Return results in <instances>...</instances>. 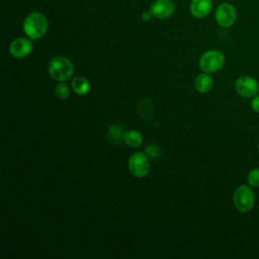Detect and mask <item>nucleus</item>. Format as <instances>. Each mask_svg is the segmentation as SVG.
<instances>
[{
    "instance_id": "f257e3e1",
    "label": "nucleus",
    "mask_w": 259,
    "mask_h": 259,
    "mask_svg": "<svg viewBox=\"0 0 259 259\" xmlns=\"http://www.w3.org/2000/svg\"><path fill=\"white\" fill-rule=\"evenodd\" d=\"M22 28L24 33L30 39H38L44 36L48 30V19L42 13L38 11L30 12L24 18Z\"/></svg>"
},
{
    "instance_id": "f03ea898",
    "label": "nucleus",
    "mask_w": 259,
    "mask_h": 259,
    "mask_svg": "<svg viewBox=\"0 0 259 259\" xmlns=\"http://www.w3.org/2000/svg\"><path fill=\"white\" fill-rule=\"evenodd\" d=\"M233 203L237 210L241 212L251 210L255 204V195L252 187L249 184L239 185L234 191Z\"/></svg>"
},
{
    "instance_id": "7ed1b4c3",
    "label": "nucleus",
    "mask_w": 259,
    "mask_h": 259,
    "mask_svg": "<svg viewBox=\"0 0 259 259\" xmlns=\"http://www.w3.org/2000/svg\"><path fill=\"white\" fill-rule=\"evenodd\" d=\"M74 72L72 62L65 57H56L49 64V74L57 81H66L71 78Z\"/></svg>"
},
{
    "instance_id": "20e7f679",
    "label": "nucleus",
    "mask_w": 259,
    "mask_h": 259,
    "mask_svg": "<svg viewBox=\"0 0 259 259\" xmlns=\"http://www.w3.org/2000/svg\"><path fill=\"white\" fill-rule=\"evenodd\" d=\"M226 62L225 55L218 50H209L201 55L199 59V68L205 73H215L220 71Z\"/></svg>"
},
{
    "instance_id": "39448f33",
    "label": "nucleus",
    "mask_w": 259,
    "mask_h": 259,
    "mask_svg": "<svg viewBox=\"0 0 259 259\" xmlns=\"http://www.w3.org/2000/svg\"><path fill=\"white\" fill-rule=\"evenodd\" d=\"M127 167L132 175L135 177H145L150 170V162L146 152L133 153L128 158Z\"/></svg>"
},
{
    "instance_id": "423d86ee",
    "label": "nucleus",
    "mask_w": 259,
    "mask_h": 259,
    "mask_svg": "<svg viewBox=\"0 0 259 259\" xmlns=\"http://www.w3.org/2000/svg\"><path fill=\"white\" fill-rule=\"evenodd\" d=\"M214 19L222 27H231L237 20V10L229 2L221 3L214 12Z\"/></svg>"
},
{
    "instance_id": "0eeeda50",
    "label": "nucleus",
    "mask_w": 259,
    "mask_h": 259,
    "mask_svg": "<svg viewBox=\"0 0 259 259\" xmlns=\"http://www.w3.org/2000/svg\"><path fill=\"white\" fill-rule=\"evenodd\" d=\"M235 90L244 98H252L259 92V83L255 78L244 75L236 80Z\"/></svg>"
},
{
    "instance_id": "6e6552de",
    "label": "nucleus",
    "mask_w": 259,
    "mask_h": 259,
    "mask_svg": "<svg viewBox=\"0 0 259 259\" xmlns=\"http://www.w3.org/2000/svg\"><path fill=\"white\" fill-rule=\"evenodd\" d=\"M175 8V3L172 0H155L151 4L149 10L153 14V17L165 19L174 13Z\"/></svg>"
},
{
    "instance_id": "1a4fd4ad",
    "label": "nucleus",
    "mask_w": 259,
    "mask_h": 259,
    "mask_svg": "<svg viewBox=\"0 0 259 259\" xmlns=\"http://www.w3.org/2000/svg\"><path fill=\"white\" fill-rule=\"evenodd\" d=\"M33 49V45L30 38L25 37H18L11 41L9 46L10 54L17 59L24 58L28 56Z\"/></svg>"
},
{
    "instance_id": "9d476101",
    "label": "nucleus",
    "mask_w": 259,
    "mask_h": 259,
    "mask_svg": "<svg viewBox=\"0 0 259 259\" xmlns=\"http://www.w3.org/2000/svg\"><path fill=\"white\" fill-rule=\"evenodd\" d=\"M212 8V0H191L190 13L196 18H203L209 14Z\"/></svg>"
},
{
    "instance_id": "9b49d317",
    "label": "nucleus",
    "mask_w": 259,
    "mask_h": 259,
    "mask_svg": "<svg viewBox=\"0 0 259 259\" xmlns=\"http://www.w3.org/2000/svg\"><path fill=\"white\" fill-rule=\"evenodd\" d=\"M194 87L199 93H207L213 87V79L208 73H201L194 80Z\"/></svg>"
},
{
    "instance_id": "f8f14e48",
    "label": "nucleus",
    "mask_w": 259,
    "mask_h": 259,
    "mask_svg": "<svg viewBox=\"0 0 259 259\" xmlns=\"http://www.w3.org/2000/svg\"><path fill=\"white\" fill-rule=\"evenodd\" d=\"M123 141L126 144V146L131 148H138L143 144V136L138 131H127L124 133Z\"/></svg>"
},
{
    "instance_id": "ddd939ff",
    "label": "nucleus",
    "mask_w": 259,
    "mask_h": 259,
    "mask_svg": "<svg viewBox=\"0 0 259 259\" xmlns=\"http://www.w3.org/2000/svg\"><path fill=\"white\" fill-rule=\"evenodd\" d=\"M72 88L77 94L84 95L89 92L90 83L85 77H75L72 81Z\"/></svg>"
},
{
    "instance_id": "4468645a",
    "label": "nucleus",
    "mask_w": 259,
    "mask_h": 259,
    "mask_svg": "<svg viewBox=\"0 0 259 259\" xmlns=\"http://www.w3.org/2000/svg\"><path fill=\"white\" fill-rule=\"evenodd\" d=\"M124 137V133L122 130V126L113 123L108 127L107 131V138L110 142L114 143V144H118L123 140Z\"/></svg>"
},
{
    "instance_id": "2eb2a0df",
    "label": "nucleus",
    "mask_w": 259,
    "mask_h": 259,
    "mask_svg": "<svg viewBox=\"0 0 259 259\" xmlns=\"http://www.w3.org/2000/svg\"><path fill=\"white\" fill-rule=\"evenodd\" d=\"M55 93H56L58 98H60V99H67L70 96V88H69V86L66 83L61 82V83H59L56 86Z\"/></svg>"
},
{
    "instance_id": "dca6fc26",
    "label": "nucleus",
    "mask_w": 259,
    "mask_h": 259,
    "mask_svg": "<svg viewBox=\"0 0 259 259\" xmlns=\"http://www.w3.org/2000/svg\"><path fill=\"white\" fill-rule=\"evenodd\" d=\"M247 181L251 187L259 186V168H253L248 172Z\"/></svg>"
},
{
    "instance_id": "f3484780",
    "label": "nucleus",
    "mask_w": 259,
    "mask_h": 259,
    "mask_svg": "<svg viewBox=\"0 0 259 259\" xmlns=\"http://www.w3.org/2000/svg\"><path fill=\"white\" fill-rule=\"evenodd\" d=\"M146 154L152 158H158L160 156V149L156 145H149L145 150Z\"/></svg>"
},
{
    "instance_id": "a211bd4d",
    "label": "nucleus",
    "mask_w": 259,
    "mask_h": 259,
    "mask_svg": "<svg viewBox=\"0 0 259 259\" xmlns=\"http://www.w3.org/2000/svg\"><path fill=\"white\" fill-rule=\"evenodd\" d=\"M251 108L254 112L259 113V94H256L254 97H252Z\"/></svg>"
},
{
    "instance_id": "6ab92c4d",
    "label": "nucleus",
    "mask_w": 259,
    "mask_h": 259,
    "mask_svg": "<svg viewBox=\"0 0 259 259\" xmlns=\"http://www.w3.org/2000/svg\"><path fill=\"white\" fill-rule=\"evenodd\" d=\"M152 17H153V14L151 13L150 10H149V11H144V12L142 13V19H143L144 21H148V20H150Z\"/></svg>"
},
{
    "instance_id": "aec40b11",
    "label": "nucleus",
    "mask_w": 259,
    "mask_h": 259,
    "mask_svg": "<svg viewBox=\"0 0 259 259\" xmlns=\"http://www.w3.org/2000/svg\"><path fill=\"white\" fill-rule=\"evenodd\" d=\"M257 147H258V150H259V142H258V145H257Z\"/></svg>"
}]
</instances>
